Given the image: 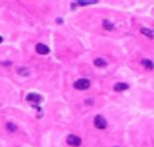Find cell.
Returning a JSON list of instances; mask_svg holds the SVG:
<instances>
[{
	"instance_id": "10",
	"label": "cell",
	"mask_w": 154,
	"mask_h": 147,
	"mask_svg": "<svg viewBox=\"0 0 154 147\" xmlns=\"http://www.w3.org/2000/svg\"><path fill=\"white\" fill-rule=\"evenodd\" d=\"M102 25H104V28L106 31H113V28H114V27H113V24L109 20H104V21H102Z\"/></svg>"
},
{
	"instance_id": "2",
	"label": "cell",
	"mask_w": 154,
	"mask_h": 147,
	"mask_svg": "<svg viewBox=\"0 0 154 147\" xmlns=\"http://www.w3.org/2000/svg\"><path fill=\"white\" fill-rule=\"evenodd\" d=\"M67 143H68L69 146L78 147L80 145H81V138L77 137V135L70 134V135H68V138H67Z\"/></svg>"
},
{
	"instance_id": "9",
	"label": "cell",
	"mask_w": 154,
	"mask_h": 147,
	"mask_svg": "<svg viewBox=\"0 0 154 147\" xmlns=\"http://www.w3.org/2000/svg\"><path fill=\"white\" fill-rule=\"evenodd\" d=\"M142 65H144L146 69H149V70L154 69V64H153L150 60H142Z\"/></svg>"
},
{
	"instance_id": "14",
	"label": "cell",
	"mask_w": 154,
	"mask_h": 147,
	"mask_svg": "<svg viewBox=\"0 0 154 147\" xmlns=\"http://www.w3.org/2000/svg\"><path fill=\"white\" fill-rule=\"evenodd\" d=\"M3 41V37H1V36H0V42H1Z\"/></svg>"
},
{
	"instance_id": "3",
	"label": "cell",
	"mask_w": 154,
	"mask_h": 147,
	"mask_svg": "<svg viewBox=\"0 0 154 147\" xmlns=\"http://www.w3.org/2000/svg\"><path fill=\"white\" fill-rule=\"evenodd\" d=\"M95 126L97 129H105V127L108 126L106 123V119H105L104 117H101V115H97L95 118Z\"/></svg>"
},
{
	"instance_id": "6",
	"label": "cell",
	"mask_w": 154,
	"mask_h": 147,
	"mask_svg": "<svg viewBox=\"0 0 154 147\" xmlns=\"http://www.w3.org/2000/svg\"><path fill=\"white\" fill-rule=\"evenodd\" d=\"M129 89V85L125 84V82H118L114 85V90L116 92H124V90H128Z\"/></svg>"
},
{
	"instance_id": "11",
	"label": "cell",
	"mask_w": 154,
	"mask_h": 147,
	"mask_svg": "<svg viewBox=\"0 0 154 147\" xmlns=\"http://www.w3.org/2000/svg\"><path fill=\"white\" fill-rule=\"evenodd\" d=\"M7 129L10 130V131H16V130H18V127L13 125V123H7Z\"/></svg>"
},
{
	"instance_id": "12",
	"label": "cell",
	"mask_w": 154,
	"mask_h": 147,
	"mask_svg": "<svg viewBox=\"0 0 154 147\" xmlns=\"http://www.w3.org/2000/svg\"><path fill=\"white\" fill-rule=\"evenodd\" d=\"M19 74H21V76H28V70L24 69V68H20V69H19Z\"/></svg>"
},
{
	"instance_id": "4",
	"label": "cell",
	"mask_w": 154,
	"mask_h": 147,
	"mask_svg": "<svg viewBox=\"0 0 154 147\" xmlns=\"http://www.w3.org/2000/svg\"><path fill=\"white\" fill-rule=\"evenodd\" d=\"M27 101H28V102L39 103L40 101H41V97H40L39 94H36V93H29V94L27 95Z\"/></svg>"
},
{
	"instance_id": "8",
	"label": "cell",
	"mask_w": 154,
	"mask_h": 147,
	"mask_svg": "<svg viewBox=\"0 0 154 147\" xmlns=\"http://www.w3.org/2000/svg\"><path fill=\"white\" fill-rule=\"evenodd\" d=\"M95 65L98 68H105L106 66V61L104 60V58H96L95 60Z\"/></svg>"
},
{
	"instance_id": "7",
	"label": "cell",
	"mask_w": 154,
	"mask_h": 147,
	"mask_svg": "<svg viewBox=\"0 0 154 147\" xmlns=\"http://www.w3.org/2000/svg\"><path fill=\"white\" fill-rule=\"evenodd\" d=\"M141 33H142V35H145V36H147L149 39H153L154 37V32H153L152 29H149V28H142Z\"/></svg>"
},
{
	"instance_id": "1",
	"label": "cell",
	"mask_w": 154,
	"mask_h": 147,
	"mask_svg": "<svg viewBox=\"0 0 154 147\" xmlns=\"http://www.w3.org/2000/svg\"><path fill=\"white\" fill-rule=\"evenodd\" d=\"M90 87V81L87 78H80L75 82V89L77 90H87Z\"/></svg>"
},
{
	"instance_id": "5",
	"label": "cell",
	"mask_w": 154,
	"mask_h": 147,
	"mask_svg": "<svg viewBox=\"0 0 154 147\" xmlns=\"http://www.w3.org/2000/svg\"><path fill=\"white\" fill-rule=\"evenodd\" d=\"M36 52L40 55H48L49 53V48L44 44H36Z\"/></svg>"
},
{
	"instance_id": "13",
	"label": "cell",
	"mask_w": 154,
	"mask_h": 147,
	"mask_svg": "<svg viewBox=\"0 0 154 147\" xmlns=\"http://www.w3.org/2000/svg\"><path fill=\"white\" fill-rule=\"evenodd\" d=\"M95 3H97V1H78L77 4L78 5H89V4H95Z\"/></svg>"
}]
</instances>
